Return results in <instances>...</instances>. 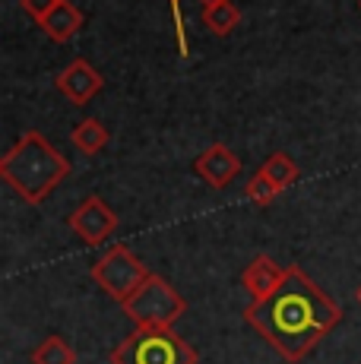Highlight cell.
<instances>
[{
  "mask_svg": "<svg viewBox=\"0 0 361 364\" xmlns=\"http://www.w3.org/2000/svg\"><path fill=\"white\" fill-rule=\"evenodd\" d=\"M193 171H197V178L206 181L212 191H225L241 174V159L235 156L225 143H212L210 149H203L193 159Z\"/></svg>",
  "mask_w": 361,
  "mask_h": 364,
  "instance_id": "cell-8",
  "label": "cell"
},
{
  "mask_svg": "<svg viewBox=\"0 0 361 364\" xmlns=\"http://www.w3.org/2000/svg\"><path fill=\"white\" fill-rule=\"evenodd\" d=\"M111 364H197V352L171 326H136L111 352Z\"/></svg>",
  "mask_w": 361,
  "mask_h": 364,
  "instance_id": "cell-3",
  "label": "cell"
},
{
  "mask_svg": "<svg viewBox=\"0 0 361 364\" xmlns=\"http://www.w3.org/2000/svg\"><path fill=\"white\" fill-rule=\"evenodd\" d=\"M355 298H358V304H361V285H358V291H355Z\"/></svg>",
  "mask_w": 361,
  "mask_h": 364,
  "instance_id": "cell-19",
  "label": "cell"
},
{
  "mask_svg": "<svg viewBox=\"0 0 361 364\" xmlns=\"http://www.w3.org/2000/svg\"><path fill=\"white\" fill-rule=\"evenodd\" d=\"M244 320L289 364H295L326 333L336 330L343 320V307L323 289H317V282L301 266H289L286 282L266 301H251L244 307Z\"/></svg>",
  "mask_w": 361,
  "mask_h": 364,
  "instance_id": "cell-1",
  "label": "cell"
},
{
  "mask_svg": "<svg viewBox=\"0 0 361 364\" xmlns=\"http://www.w3.org/2000/svg\"><path fill=\"white\" fill-rule=\"evenodd\" d=\"M32 364H76V352L64 336H48L32 352Z\"/></svg>",
  "mask_w": 361,
  "mask_h": 364,
  "instance_id": "cell-14",
  "label": "cell"
},
{
  "mask_svg": "<svg viewBox=\"0 0 361 364\" xmlns=\"http://www.w3.org/2000/svg\"><path fill=\"white\" fill-rule=\"evenodd\" d=\"M73 235H80L86 244L99 247L102 241H108L117 232V213L108 206L102 197H86L70 215Z\"/></svg>",
  "mask_w": 361,
  "mask_h": 364,
  "instance_id": "cell-6",
  "label": "cell"
},
{
  "mask_svg": "<svg viewBox=\"0 0 361 364\" xmlns=\"http://www.w3.org/2000/svg\"><path fill=\"white\" fill-rule=\"evenodd\" d=\"M38 26L51 41H70L73 35L82 29V13L76 10L70 0H58V6H54Z\"/></svg>",
  "mask_w": 361,
  "mask_h": 364,
  "instance_id": "cell-10",
  "label": "cell"
},
{
  "mask_svg": "<svg viewBox=\"0 0 361 364\" xmlns=\"http://www.w3.org/2000/svg\"><path fill=\"white\" fill-rule=\"evenodd\" d=\"M358 10H361V0H358Z\"/></svg>",
  "mask_w": 361,
  "mask_h": 364,
  "instance_id": "cell-20",
  "label": "cell"
},
{
  "mask_svg": "<svg viewBox=\"0 0 361 364\" xmlns=\"http://www.w3.org/2000/svg\"><path fill=\"white\" fill-rule=\"evenodd\" d=\"M146 276H149V269H146L143 260L127 244L111 247L108 254L92 266V279L102 285V291H108L114 301H127L146 282Z\"/></svg>",
  "mask_w": 361,
  "mask_h": 364,
  "instance_id": "cell-5",
  "label": "cell"
},
{
  "mask_svg": "<svg viewBox=\"0 0 361 364\" xmlns=\"http://www.w3.org/2000/svg\"><path fill=\"white\" fill-rule=\"evenodd\" d=\"M171 4V13H175V19H180V0H168Z\"/></svg>",
  "mask_w": 361,
  "mask_h": 364,
  "instance_id": "cell-17",
  "label": "cell"
},
{
  "mask_svg": "<svg viewBox=\"0 0 361 364\" xmlns=\"http://www.w3.org/2000/svg\"><path fill=\"white\" fill-rule=\"evenodd\" d=\"M70 174V162L41 136L38 130H29L16 139L10 152L0 159V178L10 184L26 203L38 206L58 191Z\"/></svg>",
  "mask_w": 361,
  "mask_h": 364,
  "instance_id": "cell-2",
  "label": "cell"
},
{
  "mask_svg": "<svg viewBox=\"0 0 361 364\" xmlns=\"http://www.w3.org/2000/svg\"><path fill=\"white\" fill-rule=\"evenodd\" d=\"M54 86H58V92L64 95L67 102H73L76 108H82V105H89L102 89H105V76L89 64V60L76 58L58 73Z\"/></svg>",
  "mask_w": 361,
  "mask_h": 364,
  "instance_id": "cell-7",
  "label": "cell"
},
{
  "mask_svg": "<svg viewBox=\"0 0 361 364\" xmlns=\"http://www.w3.org/2000/svg\"><path fill=\"white\" fill-rule=\"evenodd\" d=\"M108 139H111L108 127L102 121H95V117H86V121H80L70 130V143L82 152V156H99V152L108 146Z\"/></svg>",
  "mask_w": 361,
  "mask_h": 364,
  "instance_id": "cell-11",
  "label": "cell"
},
{
  "mask_svg": "<svg viewBox=\"0 0 361 364\" xmlns=\"http://www.w3.org/2000/svg\"><path fill=\"white\" fill-rule=\"evenodd\" d=\"M121 307L136 326H171L187 311V301L168 279L149 272L140 289L127 301H121Z\"/></svg>",
  "mask_w": 361,
  "mask_h": 364,
  "instance_id": "cell-4",
  "label": "cell"
},
{
  "mask_svg": "<svg viewBox=\"0 0 361 364\" xmlns=\"http://www.w3.org/2000/svg\"><path fill=\"white\" fill-rule=\"evenodd\" d=\"M286 272H289V266H279L273 257H266V254L254 257L251 266L244 269V289L251 295V301H266L286 282Z\"/></svg>",
  "mask_w": 361,
  "mask_h": 364,
  "instance_id": "cell-9",
  "label": "cell"
},
{
  "mask_svg": "<svg viewBox=\"0 0 361 364\" xmlns=\"http://www.w3.org/2000/svg\"><path fill=\"white\" fill-rule=\"evenodd\" d=\"M260 171L266 174V178L273 181L279 191H289V187L298 181V174H301V171H298V165H295V159H291L289 152H273V156L260 165Z\"/></svg>",
  "mask_w": 361,
  "mask_h": 364,
  "instance_id": "cell-13",
  "label": "cell"
},
{
  "mask_svg": "<svg viewBox=\"0 0 361 364\" xmlns=\"http://www.w3.org/2000/svg\"><path fill=\"white\" fill-rule=\"evenodd\" d=\"M200 4H203V10H206V6H216V4H222V0H200Z\"/></svg>",
  "mask_w": 361,
  "mask_h": 364,
  "instance_id": "cell-18",
  "label": "cell"
},
{
  "mask_svg": "<svg viewBox=\"0 0 361 364\" xmlns=\"http://www.w3.org/2000/svg\"><path fill=\"white\" fill-rule=\"evenodd\" d=\"M19 6H23V10L29 13L36 23H41V19H45L54 6H58V0H19Z\"/></svg>",
  "mask_w": 361,
  "mask_h": 364,
  "instance_id": "cell-16",
  "label": "cell"
},
{
  "mask_svg": "<svg viewBox=\"0 0 361 364\" xmlns=\"http://www.w3.org/2000/svg\"><path fill=\"white\" fill-rule=\"evenodd\" d=\"M279 193H282V191H279V187H276L263 171H257L254 178L244 184V197L251 200V203H257V206H269V203L279 197Z\"/></svg>",
  "mask_w": 361,
  "mask_h": 364,
  "instance_id": "cell-15",
  "label": "cell"
},
{
  "mask_svg": "<svg viewBox=\"0 0 361 364\" xmlns=\"http://www.w3.org/2000/svg\"><path fill=\"white\" fill-rule=\"evenodd\" d=\"M203 23L212 35H232L241 23V10L232 4V0H222V4H216V6H206Z\"/></svg>",
  "mask_w": 361,
  "mask_h": 364,
  "instance_id": "cell-12",
  "label": "cell"
}]
</instances>
